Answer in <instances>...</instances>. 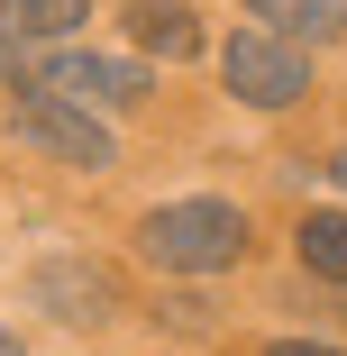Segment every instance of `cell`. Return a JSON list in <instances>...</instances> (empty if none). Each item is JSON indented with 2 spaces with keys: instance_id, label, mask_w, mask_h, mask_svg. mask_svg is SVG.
Segmentation results:
<instances>
[{
  "instance_id": "6da1fadb",
  "label": "cell",
  "mask_w": 347,
  "mask_h": 356,
  "mask_svg": "<svg viewBox=\"0 0 347 356\" xmlns=\"http://www.w3.org/2000/svg\"><path fill=\"white\" fill-rule=\"evenodd\" d=\"M137 247L165 274H220L247 256V210L238 201H165V210H147Z\"/></svg>"
},
{
  "instance_id": "7a4b0ae2",
  "label": "cell",
  "mask_w": 347,
  "mask_h": 356,
  "mask_svg": "<svg viewBox=\"0 0 347 356\" xmlns=\"http://www.w3.org/2000/svg\"><path fill=\"white\" fill-rule=\"evenodd\" d=\"M220 74H229V92H238L247 110H293V101L311 92V55L284 46V37H265V28H238V37L220 46Z\"/></svg>"
},
{
  "instance_id": "3957f363",
  "label": "cell",
  "mask_w": 347,
  "mask_h": 356,
  "mask_svg": "<svg viewBox=\"0 0 347 356\" xmlns=\"http://www.w3.org/2000/svg\"><path fill=\"white\" fill-rule=\"evenodd\" d=\"M10 137L19 147H46V156H64V165H83V174H101L119 147H110V128L92 119V110H74V101H55V92H28V101H10Z\"/></svg>"
},
{
  "instance_id": "277c9868",
  "label": "cell",
  "mask_w": 347,
  "mask_h": 356,
  "mask_svg": "<svg viewBox=\"0 0 347 356\" xmlns=\"http://www.w3.org/2000/svg\"><path fill=\"white\" fill-rule=\"evenodd\" d=\"M37 92L74 101V110H128V101H147V64H119V55H83V46H64V55L37 64Z\"/></svg>"
},
{
  "instance_id": "5b68a950",
  "label": "cell",
  "mask_w": 347,
  "mask_h": 356,
  "mask_svg": "<svg viewBox=\"0 0 347 356\" xmlns=\"http://www.w3.org/2000/svg\"><path fill=\"white\" fill-rule=\"evenodd\" d=\"M37 302L55 311V320H74V329H101L110 311H119V283L101 274V265H37Z\"/></svg>"
},
{
  "instance_id": "8992f818",
  "label": "cell",
  "mask_w": 347,
  "mask_h": 356,
  "mask_svg": "<svg viewBox=\"0 0 347 356\" xmlns=\"http://www.w3.org/2000/svg\"><path fill=\"white\" fill-rule=\"evenodd\" d=\"M247 19L284 46H302V37L329 46V37H347V0H247Z\"/></svg>"
},
{
  "instance_id": "52a82bcc",
  "label": "cell",
  "mask_w": 347,
  "mask_h": 356,
  "mask_svg": "<svg viewBox=\"0 0 347 356\" xmlns=\"http://www.w3.org/2000/svg\"><path fill=\"white\" fill-rule=\"evenodd\" d=\"M128 37H137V46H156L165 64L201 55V28H192V10H183V0H128Z\"/></svg>"
},
{
  "instance_id": "ba28073f",
  "label": "cell",
  "mask_w": 347,
  "mask_h": 356,
  "mask_svg": "<svg viewBox=\"0 0 347 356\" xmlns=\"http://www.w3.org/2000/svg\"><path fill=\"white\" fill-rule=\"evenodd\" d=\"M293 247H302V265H311V274H329V283H347V210H311Z\"/></svg>"
},
{
  "instance_id": "9c48e42d",
  "label": "cell",
  "mask_w": 347,
  "mask_h": 356,
  "mask_svg": "<svg viewBox=\"0 0 347 356\" xmlns=\"http://www.w3.org/2000/svg\"><path fill=\"white\" fill-rule=\"evenodd\" d=\"M92 10H83V0H0V28H10V37H74Z\"/></svg>"
},
{
  "instance_id": "30bf717a",
  "label": "cell",
  "mask_w": 347,
  "mask_h": 356,
  "mask_svg": "<svg viewBox=\"0 0 347 356\" xmlns=\"http://www.w3.org/2000/svg\"><path fill=\"white\" fill-rule=\"evenodd\" d=\"M0 83H10V92L28 83V37H10V28H0Z\"/></svg>"
},
{
  "instance_id": "8fae6325",
  "label": "cell",
  "mask_w": 347,
  "mask_h": 356,
  "mask_svg": "<svg viewBox=\"0 0 347 356\" xmlns=\"http://www.w3.org/2000/svg\"><path fill=\"white\" fill-rule=\"evenodd\" d=\"M265 356H338V347H311V338H284V347H265Z\"/></svg>"
},
{
  "instance_id": "7c38bea8",
  "label": "cell",
  "mask_w": 347,
  "mask_h": 356,
  "mask_svg": "<svg viewBox=\"0 0 347 356\" xmlns=\"http://www.w3.org/2000/svg\"><path fill=\"white\" fill-rule=\"evenodd\" d=\"M0 356H19V329H0Z\"/></svg>"
},
{
  "instance_id": "4fadbf2b",
  "label": "cell",
  "mask_w": 347,
  "mask_h": 356,
  "mask_svg": "<svg viewBox=\"0 0 347 356\" xmlns=\"http://www.w3.org/2000/svg\"><path fill=\"white\" fill-rule=\"evenodd\" d=\"M329 174H338V183H347V147H338V156H329Z\"/></svg>"
}]
</instances>
